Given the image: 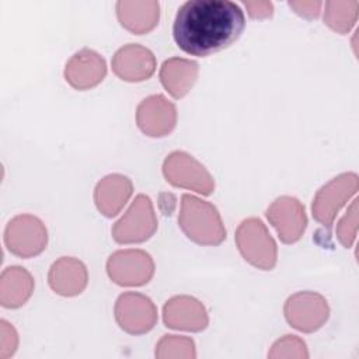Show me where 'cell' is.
Here are the masks:
<instances>
[{"instance_id": "cell-1", "label": "cell", "mask_w": 359, "mask_h": 359, "mask_svg": "<svg viewBox=\"0 0 359 359\" xmlns=\"http://www.w3.org/2000/svg\"><path fill=\"white\" fill-rule=\"evenodd\" d=\"M244 27V11L234 1L188 0L177 11L172 38L185 53L208 56L237 41Z\"/></svg>"}, {"instance_id": "cell-2", "label": "cell", "mask_w": 359, "mask_h": 359, "mask_svg": "<svg viewBox=\"0 0 359 359\" xmlns=\"http://www.w3.org/2000/svg\"><path fill=\"white\" fill-rule=\"evenodd\" d=\"M178 223L185 236L198 244L217 245L226 238V229L217 209L189 194L181 198Z\"/></svg>"}, {"instance_id": "cell-3", "label": "cell", "mask_w": 359, "mask_h": 359, "mask_svg": "<svg viewBox=\"0 0 359 359\" xmlns=\"http://www.w3.org/2000/svg\"><path fill=\"white\" fill-rule=\"evenodd\" d=\"M236 244L247 262L268 271L276 264L278 248L266 226L257 217L241 222L236 231Z\"/></svg>"}, {"instance_id": "cell-4", "label": "cell", "mask_w": 359, "mask_h": 359, "mask_svg": "<svg viewBox=\"0 0 359 359\" xmlns=\"http://www.w3.org/2000/svg\"><path fill=\"white\" fill-rule=\"evenodd\" d=\"M157 230V219L149 196L140 194L135 198L126 213L114 224L112 237L116 243H142Z\"/></svg>"}, {"instance_id": "cell-5", "label": "cell", "mask_w": 359, "mask_h": 359, "mask_svg": "<svg viewBox=\"0 0 359 359\" xmlns=\"http://www.w3.org/2000/svg\"><path fill=\"white\" fill-rule=\"evenodd\" d=\"M163 174L174 187L192 189L202 195H210L215 181L208 170L185 151H174L164 160Z\"/></svg>"}, {"instance_id": "cell-6", "label": "cell", "mask_w": 359, "mask_h": 359, "mask_svg": "<svg viewBox=\"0 0 359 359\" xmlns=\"http://www.w3.org/2000/svg\"><path fill=\"white\" fill-rule=\"evenodd\" d=\"M4 243L10 252L29 258L46 248L48 231L45 224L32 215H20L11 219L4 231Z\"/></svg>"}, {"instance_id": "cell-7", "label": "cell", "mask_w": 359, "mask_h": 359, "mask_svg": "<svg viewBox=\"0 0 359 359\" xmlns=\"http://www.w3.org/2000/svg\"><path fill=\"white\" fill-rule=\"evenodd\" d=\"M108 276L121 286H142L154 273L151 257L142 250H121L107 261Z\"/></svg>"}, {"instance_id": "cell-8", "label": "cell", "mask_w": 359, "mask_h": 359, "mask_svg": "<svg viewBox=\"0 0 359 359\" xmlns=\"http://www.w3.org/2000/svg\"><path fill=\"white\" fill-rule=\"evenodd\" d=\"M358 191V175L345 172L325 184L313 199V216L321 224L330 227L338 210Z\"/></svg>"}, {"instance_id": "cell-9", "label": "cell", "mask_w": 359, "mask_h": 359, "mask_svg": "<svg viewBox=\"0 0 359 359\" xmlns=\"http://www.w3.org/2000/svg\"><path fill=\"white\" fill-rule=\"evenodd\" d=\"M327 300L314 292H299L285 303V317L296 330L311 332L318 330L328 318Z\"/></svg>"}, {"instance_id": "cell-10", "label": "cell", "mask_w": 359, "mask_h": 359, "mask_svg": "<svg viewBox=\"0 0 359 359\" xmlns=\"http://www.w3.org/2000/svg\"><path fill=\"white\" fill-rule=\"evenodd\" d=\"M115 318L119 327L126 332L143 334L154 327L157 321V309L147 296L136 292H126L116 300Z\"/></svg>"}, {"instance_id": "cell-11", "label": "cell", "mask_w": 359, "mask_h": 359, "mask_svg": "<svg viewBox=\"0 0 359 359\" xmlns=\"http://www.w3.org/2000/svg\"><path fill=\"white\" fill-rule=\"evenodd\" d=\"M266 217L278 231L279 238L286 244L297 241L307 226L304 206L292 196L278 198L266 209Z\"/></svg>"}, {"instance_id": "cell-12", "label": "cell", "mask_w": 359, "mask_h": 359, "mask_svg": "<svg viewBox=\"0 0 359 359\" xmlns=\"http://www.w3.org/2000/svg\"><path fill=\"white\" fill-rule=\"evenodd\" d=\"M136 122L147 136H165L174 129L177 122L175 105L163 95L147 97L137 107Z\"/></svg>"}, {"instance_id": "cell-13", "label": "cell", "mask_w": 359, "mask_h": 359, "mask_svg": "<svg viewBox=\"0 0 359 359\" xmlns=\"http://www.w3.org/2000/svg\"><path fill=\"white\" fill-rule=\"evenodd\" d=\"M112 70L121 80L143 81L154 73L156 57L150 49L139 43H128L114 55Z\"/></svg>"}, {"instance_id": "cell-14", "label": "cell", "mask_w": 359, "mask_h": 359, "mask_svg": "<svg viewBox=\"0 0 359 359\" xmlns=\"http://www.w3.org/2000/svg\"><path fill=\"white\" fill-rule=\"evenodd\" d=\"M107 74L104 57L88 48L76 52L65 67L66 81L76 90H87L98 83Z\"/></svg>"}, {"instance_id": "cell-15", "label": "cell", "mask_w": 359, "mask_h": 359, "mask_svg": "<svg viewBox=\"0 0 359 359\" xmlns=\"http://www.w3.org/2000/svg\"><path fill=\"white\" fill-rule=\"evenodd\" d=\"M164 324L174 330L201 331L208 325V314L203 304L189 296H175L163 307Z\"/></svg>"}, {"instance_id": "cell-16", "label": "cell", "mask_w": 359, "mask_h": 359, "mask_svg": "<svg viewBox=\"0 0 359 359\" xmlns=\"http://www.w3.org/2000/svg\"><path fill=\"white\" fill-rule=\"evenodd\" d=\"M48 279L49 286L56 293L62 296H76L86 289L88 273L81 261L73 257H62L52 264Z\"/></svg>"}, {"instance_id": "cell-17", "label": "cell", "mask_w": 359, "mask_h": 359, "mask_svg": "<svg viewBox=\"0 0 359 359\" xmlns=\"http://www.w3.org/2000/svg\"><path fill=\"white\" fill-rule=\"evenodd\" d=\"M115 8L121 25L137 35L151 31L158 22L160 4L154 0H121Z\"/></svg>"}, {"instance_id": "cell-18", "label": "cell", "mask_w": 359, "mask_h": 359, "mask_svg": "<svg viewBox=\"0 0 359 359\" xmlns=\"http://www.w3.org/2000/svg\"><path fill=\"white\" fill-rule=\"evenodd\" d=\"M133 191L132 181L121 174H111L102 178L94 191V201L98 210L112 217L119 213Z\"/></svg>"}, {"instance_id": "cell-19", "label": "cell", "mask_w": 359, "mask_h": 359, "mask_svg": "<svg viewBox=\"0 0 359 359\" xmlns=\"http://www.w3.org/2000/svg\"><path fill=\"white\" fill-rule=\"evenodd\" d=\"M198 77V63L188 59L171 57L160 69V80L164 88L174 97H184Z\"/></svg>"}, {"instance_id": "cell-20", "label": "cell", "mask_w": 359, "mask_h": 359, "mask_svg": "<svg viewBox=\"0 0 359 359\" xmlns=\"http://www.w3.org/2000/svg\"><path fill=\"white\" fill-rule=\"evenodd\" d=\"M34 290L32 276L21 266H8L1 273V306L15 309L22 306Z\"/></svg>"}, {"instance_id": "cell-21", "label": "cell", "mask_w": 359, "mask_h": 359, "mask_svg": "<svg viewBox=\"0 0 359 359\" xmlns=\"http://www.w3.org/2000/svg\"><path fill=\"white\" fill-rule=\"evenodd\" d=\"M358 1H325L324 21L325 24L341 34H346L358 20Z\"/></svg>"}, {"instance_id": "cell-22", "label": "cell", "mask_w": 359, "mask_h": 359, "mask_svg": "<svg viewBox=\"0 0 359 359\" xmlns=\"http://www.w3.org/2000/svg\"><path fill=\"white\" fill-rule=\"evenodd\" d=\"M358 199H355L346 212V215L337 224V237L345 248L352 247L356 238V223H358Z\"/></svg>"}, {"instance_id": "cell-23", "label": "cell", "mask_w": 359, "mask_h": 359, "mask_svg": "<svg viewBox=\"0 0 359 359\" xmlns=\"http://www.w3.org/2000/svg\"><path fill=\"white\" fill-rule=\"evenodd\" d=\"M250 17L252 18H266L272 15L273 4L271 1H244Z\"/></svg>"}, {"instance_id": "cell-24", "label": "cell", "mask_w": 359, "mask_h": 359, "mask_svg": "<svg viewBox=\"0 0 359 359\" xmlns=\"http://www.w3.org/2000/svg\"><path fill=\"white\" fill-rule=\"evenodd\" d=\"M289 6L303 17L316 18L320 14V8L323 3L321 1H289Z\"/></svg>"}]
</instances>
